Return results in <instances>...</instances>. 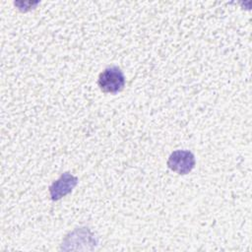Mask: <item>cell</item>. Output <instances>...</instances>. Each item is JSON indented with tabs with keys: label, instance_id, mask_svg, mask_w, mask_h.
<instances>
[{
	"label": "cell",
	"instance_id": "1",
	"mask_svg": "<svg viewBox=\"0 0 252 252\" xmlns=\"http://www.w3.org/2000/svg\"><path fill=\"white\" fill-rule=\"evenodd\" d=\"M126 78L118 66H108L98 75L97 86L103 93L117 94L123 90Z\"/></svg>",
	"mask_w": 252,
	"mask_h": 252
},
{
	"label": "cell",
	"instance_id": "2",
	"mask_svg": "<svg viewBox=\"0 0 252 252\" xmlns=\"http://www.w3.org/2000/svg\"><path fill=\"white\" fill-rule=\"evenodd\" d=\"M166 164L170 170L177 174L186 175L194 169L196 158L189 150H176L169 155Z\"/></svg>",
	"mask_w": 252,
	"mask_h": 252
},
{
	"label": "cell",
	"instance_id": "3",
	"mask_svg": "<svg viewBox=\"0 0 252 252\" xmlns=\"http://www.w3.org/2000/svg\"><path fill=\"white\" fill-rule=\"evenodd\" d=\"M79 179L77 176L66 171L49 186V196L51 201L55 202L70 194L77 186Z\"/></svg>",
	"mask_w": 252,
	"mask_h": 252
}]
</instances>
